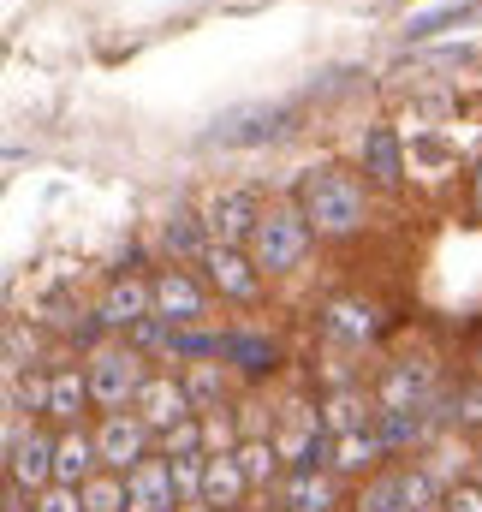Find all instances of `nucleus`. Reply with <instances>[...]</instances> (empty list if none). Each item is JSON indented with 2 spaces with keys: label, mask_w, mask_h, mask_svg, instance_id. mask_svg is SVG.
<instances>
[{
  "label": "nucleus",
  "mask_w": 482,
  "mask_h": 512,
  "mask_svg": "<svg viewBox=\"0 0 482 512\" xmlns=\"http://www.w3.org/2000/svg\"><path fill=\"white\" fill-rule=\"evenodd\" d=\"M227 346H221V358H239L244 376H262V370H274V340H256V334H221Z\"/></svg>",
  "instance_id": "26"
},
{
  "label": "nucleus",
  "mask_w": 482,
  "mask_h": 512,
  "mask_svg": "<svg viewBox=\"0 0 482 512\" xmlns=\"http://www.w3.org/2000/svg\"><path fill=\"white\" fill-rule=\"evenodd\" d=\"M179 512H215V507H203V501H191V507H179Z\"/></svg>",
  "instance_id": "36"
},
{
  "label": "nucleus",
  "mask_w": 482,
  "mask_h": 512,
  "mask_svg": "<svg viewBox=\"0 0 482 512\" xmlns=\"http://www.w3.org/2000/svg\"><path fill=\"white\" fill-rule=\"evenodd\" d=\"M173 465V489H179V501L191 507V501H203V477H209V453H191V459H167Z\"/></svg>",
  "instance_id": "29"
},
{
  "label": "nucleus",
  "mask_w": 482,
  "mask_h": 512,
  "mask_svg": "<svg viewBox=\"0 0 482 512\" xmlns=\"http://www.w3.org/2000/svg\"><path fill=\"white\" fill-rule=\"evenodd\" d=\"M125 501H131V512H179L185 501H179V489H173V465L155 453V459H143L131 477H125Z\"/></svg>",
  "instance_id": "13"
},
{
  "label": "nucleus",
  "mask_w": 482,
  "mask_h": 512,
  "mask_svg": "<svg viewBox=\"0 0 482 512\" xmlns=\"http://www.w3.org/2000/svg\"><path fill=\"white\" fill-rule=\"evenodd\" d=\"M84 370H90V393H96V411H102V417H108V411H131L137 393H143V382H149L143 352H131V346H102V352H90Z\"/></svg>",
  "instance_id": "4"
},
{
  "label": "nucleus",
  "mask_w": 482,
  "mask_h": 512,
  "mask_svg": "<svg viewBox=\"0 0 482 512\" xmlns=\"http://www.w3.org/2000/svg\"><path fill=\"white\" fill-rule=\"evenodd\" d=\"M185 393H191V405H197V417H209V411H221L227 405V364H185Z\"/></svg>",
  "instance_id": "23"
},
{
  "label": "nucleus",
  "mask_w": 482,
  "mask_h": 512,
  "mask_svg": "<svg viewBox=\"0 0 482 512\" xmlns=\"http://www.w3.org/2000/svg\"><path fill=\"white\" fill-rule=\"evenodd\" d=\"M417 465H423L441 489H459V483H465V447H453L447 435H441L435 447H423V459H417Z\"/></svg>",
  "instance_id": "25"
},
{
  "label": "nucleus",
  "mask_w": 482,
  "mask_h": 512,
  "mask_svg": "<svg viewBox=\"0 0 482 512\" xmlns=\"http://www.w3.org/2000/svg\"><path fill=\"white\" fill-rule=\"evenodd\" d=\"M298 114H304V102H239V108H227L215 126L203 131V143H209V149H256V143H280V137L298 131Z\"/></svg>",
  "instance_id": "2"
},
{
  "label": "nucleus",
  "mask_w": 482,
  "mask_h": 512,
  "mask_svg": "<svg viewBox=\"0 0 482 512\" xmlns=\"http://www.w3.org/2000/svg\"><path fill=\"white\" fill-rule=\"evenodd\" d=\"M173 334H179L173 322L149 316V322H137V328L125 334V346H131V352H167V358H173Z\"/></svg>",
  "instance_id": "30"
},
{
  "label": "nucleus",
  "mask_w": 482,
  "mask_h": 512,
  "mask_svg": "<svg viewBox=\"0 0 482 512\" xmlns=\"http://www.w3.org/2000/svg\"><path fill=\"white\" fill-rule=\"evenodd\" d=\"M363 173H369L381 191H399V185H405V149H399V131L393 126L363 131Z\"/></svg>",
  "instance_id": "19"
},
{
  "label": "nucleus",
  "mask_w": 482,
  "mask_h": 512,
  "mask_svg": "<svg viewBox=\"0 0 482 512\" xmlns=\"http://www.w3.org/2000/svg\"><path fill=\"white\" fill-rule=\"evenodd\" d=\"M441 512H482V483H459V489H447Z\"/></svg>",
  "instance_id": "34"
},
{
  "label": "nucleus",
  "mask_w": 482,
  "mask_h": 512,
  "mask_svg": "<svg viewBox=\"0 0 482 512\" xmlns=\"http://www.w3.org/2000/svg\"><path fill=\"white\" fill-rule=\"evenodd\" d=\"M244 495H250V477H244L239 453H221V459H209V477H203V507H215V512H244Z\"/></svg>",
  "instance_id": "20"
},
{
  "label": "nucleus",
  "mask_w": 482,
  "mask_h": 512,
  "mask_svg": "<svg viewBox=\"0 0 482 512\" xmlns=\"http://www.w3.org/2000/svg\"><path fill=\"white\" fill-rule=\"evenodd\" d=\"M256 221H262V209H256V197H250L244 185H227V191H215V197L203 203V227H209V239L227 245V251H239V245L250 251Z\"/></svg>",
  "instance_id": "6"
},
{
  "label": "nucleus",
  "mask_w": 482,
  "mask_h": 512,
  "mask_svg": "<svg viewBox=\"0 0 482 512\" xmlns=\"http://www.w3.org/2000/svg\"><path fill=\"white\" fill-rule=\"evenodd\" d=\"M274 495H280V512H340V477L334 471H286V483Z\"/></svg>",
  "instance_id": "17"
},
{
  "label": "nucleus",
  "mask_w": 482,
  "mask_h": 512,
  "mask_svg": "<svg viewBox=\"0 0 482 512\" xmlns=\"http://www.w3.org/2000/svg\"><path fill=\"white\" fill-rule=\"evenodd\" d=\"M90 405H96V393H90V370H84V364H54V382H48V417H54L60 429H78Z\"/></svg>",
  "instance_id": "15"
},
{
  "label": "nucleus",
  "mask_w": 482,
  "mask_h": 512,
  "mask_svg": "<svg viewBox=\"0 0 482 512\" xmlns=\"http://www.w3.org/2000/svg\"><path fill=\"white\" fill-rule=\"evenodd\" d=\"M30 512H84V495H78V489H60V483H54V489H42V495L30 501Z\"/></svg>",
  "instance_id": "32"
},
{
  "label": "nucleus",
  "mask_w": 482,
  "mask_h": 512,
  "mask_svg": "<svg viewBox=\"0 0 482 512\" xmlns=\"http://www.w3.org/2000/svg\"><path fill=\"white\" fill-rule=\"evenodd\" d=\"M375 399H381V411H411V405H429L435 399V364L429 358H405V364H393L381 387H375Z\"/></svg>",
  "instance_id": "11"
},
{
  "label": "nucleus",
  "mask_w": 482,
  "mask_h": 512,
  "mask_svg": "<svg viewBox=\"0 0 482 512\" xmlns=\"http://www.w3.org/2000/svg\"><path fill=\"white\" fill-rule=\"evenodd\" d=\"M161 245L173 256H185V262H203L209 256V227H203V215H191V209H173L167 221H161Z\"/></svg>",
  "instance_id": "22"
},
{
  "label": "nucleus",
  "mask_w": 482,
  "mask_h": 512,
  "mask_svg": "<svg viewBox=\"0 0 482 512\" xmlns=\"http://www.w3.org/2000/svg\"><path fill=\"white\" fill-rule=\"evenodd\" d=\"M84 512H131V501H125V477L120 471H96L84 489Z\"/></svg>",
  "instance_id": "27"
},
{
  "label": "nucleus",
  "mask_w": 482,
  "mask_h": 512,
  "mask_svg": "<svg viewBox=\"0 0 482 512\" xmlns=\"http://www.w3.org/2000/svg\"><path fill=\"white\" fill-rule=\"evenodd\" d=\"M387 441L375 435V429H358V435H340L334 441V453H328V471L334 477H358V483H369L375 471H387Z\"/></svg>",
  "instance_id": "16"
},
{
  "label": "nucleus",
  "mask_w": 482,
  "mask_h": 512,
  "mask_svg": "<svg viewBox=\"0 0 482 512\" xmlns=\"http://www.w3.org/2000/svg\"><path fill=\"white\" fill-rule=\"evenodd\" d=\"M54 441H60V435L30 429L18 447H6V483H18L30 501H36L42 489H54Z\"/></svg>",
  "instance_id": "7"
},
{
  "label": "nucleus",
  "mask_w": 482,
  "mask_h": 512,
  "mask_svg": "<svg viewBox=\"0 0 482 512\" xmlns=\"http://www.w3.org/2000/svg\"><path fill=\"white\" fill-rule=\"evenodd\" d=\"M155 316L185 334V328H197V322L209 316V298H203V286H197L185 268H161V274H155Z\"/></svg>",
  "instance_id": "8"
},
{
  "label": "nucleus",
  "mask_w": 482,
  "mask_h": 512,
  "mask_svg": "<svg viewBox=\"0 0 482 512\" xmlns=\"http://www.w3.org/2000/svg\"><path fill=\"white\" fill-rule=\"evenodd\" d=\"M96 310H102V322H108L114 334H131L137 322H149V316H155V280H137V274H114Z\"/></svg>",
  "instance_id": "9"
},
{
  "label": "nucleus",
  "mask_w": 482,
  "mask_h": 512,
  "mask_svg": "<svg viewBox=\"0 0 482 512\" xmlns=\"http://www.w3.org/2000/svg\"><path fill=\"white\" fill-rule=\"evenodd\" d=\"M352 512H405V465L375 471V477L358 489V507Z\"/></svg>",
  "instance_id": "24"
},
{
  "label": "nucleus",
  "mask_w": 482,
  "mask_h": 512,
  "mask_svg": "<svg viewBox=\"0 0 482 512\" xmlns=\"http://www.w3.org/2000/svg\"><path fill=\"white\" fill-rule=\"evenodd\" d=\"M465 18V6H441V12H423V18H411V30L405 36H435L441 24H459Z\"/></svg>",
  "instance_id": "33"
},
{
  "label": "nucleus",
  "mask_w": 482,
  "mask_h": 512,
  "mask_svg": "<svg viewBox=\"0 0 482 512\" xmlns=\"http://www.w3.org/2000/svg\"><path fill=\"white\" fill-rule=\"evenodd\" d=\"M322 328H328L334 340H352V346H363V340H375L381 310H375V304H363V298H334V304L322 310Z\"/></svg>",
  "instance_id": "21"
},
{
  "label": "nucleus",
  "mask_w": 482,
  "mask_h": 512,
  "mask_svg": "<svg viewBox=\"0 0 482 512\" xmlns=\"http://www.w3.org/2000/svg\"><path fill=\"white\" fill-rule=\"evenodd\" d=\"M203 268H209V286H215L221 298H239V304H250V298L262 292V268L250 262V251H227V245H209Z\"/></svg>",
  "instance_id": "14"
},
{
  "label": "nucleus",
  "mask_w": 482,
  "mask_h": 512,
  "mask_svg": "<svg viewBox=\"0 0 482 512\" xmlns=\"http://www.w3.org/2000/svg\"><path fill=\"white\" fill-rule=\"evenodd\" d=\"M310 239H316V227L304 221L298 203L262 209V221H256V233H250V262H256L262 274H292V268L310 256Z\"/></svg>",
  "instance_id": "3"
},
{
  "label": "nucleus",
  "mask_w": 482,
  "mask_h": 512,
  "mask_svg": "<svg viewBox=\"0 0 482 512\" xmlns=\"http://www.w3.org/2000/svg\"><path fill=\"white\" fill-rule=\"evenodd\" d=\"M102 471V453H96V429H60V441H54V483L60 489H84L90 477Z\"/></svg>",
  "instance_id": "12"
},
{
  "label": "nucleus",
  "mask_w": 482,
  "mask_h": 512,
  "mask_svg": "<svg viewBox=\"0 0 482 512\" xmlns=\"http://www.w3.org/2000/svg\"><path fill=\"white\" fill-rule=\"evenodd\" d=\"M155 447H161V459H191V453H209V441H203V417L173 423L167 435H155Z\"/></svg>",
  "instance_id": "28"
},
{
  "label": "nucleus",
  "mask_w": 482,
  "mask_h": 512,
  "mask_svg": "<svg viewBox=\"0 0 482 512\" xmlns=\"http://www.w3.org/2000/svg\"><path fill=\"white\" fill-rule=\"evenodd\" d=\"M459 423H482V387H465L459 393Z\"/></svg>",
  "instance_id": "35"
},
{
  "label": "nucleus",
  "mask_w": 482,
  "mask_h": 512,
  "mask_svg": "<svg viewBox=\"0 0 482 512\" xmlns=\"http://www.w3.org/2000/svg\"><path fill=\"white\" fill-rule=\"evenodd\" d=\"M233 417H239V441H274V429H280V417L262 399H244Z\"/></svg>",
  "instance_id": "31"
},
{
  "label": "nucleus",
  "mask_w": 482,
  "mask_h": 512,
  "mask_svg": "<svg viewBox=\"0 0 482 512\" xmlns=\"http://www.w3.org/2000/svg\"><path fill=\"white\" fill-rule=\"evenodd\" d=\"M96 453H102V471L131 477L143 459H155V429H149L137 411H108V417L96 423Z\"/></svg>",
  "instance_id": "5"
},
{
  "label": "nucleus",
  "mask_w": 482,
  "mask_h": 512,
  "mask_svg": "<svg viewBox=\"0 0 482 512\" xmlns=\"http://www.w3.org/2000/svg\"><path fill=\"white\" fill-rule=\"evenodd\" d=\"M375 417H381V399L363 393V387H340V393L322 399V429H328V441L358 435V429H375Z\"/></svg>",
  "instance_id": "18"
},
{
  "label": "nucleus",
  "mask_w": 482,
  "mask_h": 512,
  "mask_svg": "<svg viewBox=\"0 0 482 512\" xmlns=\"http://www.w3.org/2000/svg\"><path fill=\"white\" fill-rule=\"evenodd\" d=\"M471 197H477V209H482V167H477V191H471Z\"/></svg>",
  "instance_id": "37"
},
{
  "label": "nucleus",
  "mask_w": 482,
  "mask_h": 512,
  "mask_svg": "<svg viewBox=\"0 0 482 512\" xmlns=\"http://www.w3.org/2000/svg\"><path fill=\"white\" fill-rule=\"evenodd\" d=\"M131 411H137V417H143V423H149L155 435H167L173 423L197 417V405H191V393H185V382H179V376H149Z\"/></svg>",
  "instance_id": "10"
},
{
  "label": "nucleus",
  "mask_w": 482,
  "mask_h": 512,
  "mask_svg": "<svg viewBox=\"0 0 482 512\" xmlns=\"http://www.w3.org/2000/svg\"><path fill=\"white\" fill-rule=\"evenodd\" d=\"M298 209L316 227V239H352L369 221V191L346 167H310V179L298 185Z\"/></svg>",
  "instance_id": "1"
}]
</instances>
